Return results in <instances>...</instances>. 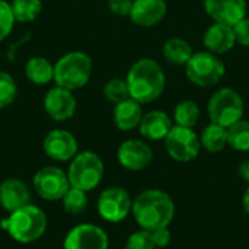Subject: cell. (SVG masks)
<instances>
[{
  "instance_id": "obj_13",
  "label": "cell",
  "mask_w": 249,
  "mask_h": 249,
  "mask_svg": "<svg viewBox=\"0 0 249 249\" xmlns=\"http://www.w3.org/2000/svg\"><path fill=\"white\" fill-rule=\"evenodd\" d=\"M42 149L48 158L57 162H69L79 153L76 137L64 128L51 130L44 137Z\"/></svg>"
},
{
  "instance_id": "obj_21",
  "label": "cell",
  "mask_w": 249,
  "mask_h": 249,
  "mask_svg": "<svg viewBox=\"0 0 249 249\" xmlns=\"http://www.w3.org/2000/svg\"><path fill=\"white\" fill-rule=\"evenodd\" d=\"M25 76L32 85L45 86L54 82V63L47 57L34 55L25 63Z\"/></svg>"
},
{
  "instance_id": "obj_26",
  "label": "cell",
  "mask_w": 249,
  "mask_h": 249,
  "mask_svg": "<svg viewBox=\"0 0 249 249\" xmlns=\"http://www.w3.org/2000/svg\"><path fill=\"white\" fill-rule=\"evenodd\" d=\"M228 144L238 152L249 150V121L239 120L228 128Z\"/></svg>"
},
{
  "instance_id": "obj_16",
  "label": "cell",
  "mask_w": 249,
  "mask_h": 249,
  "mask_svg": "<svg viewBox=\"0 0 249 249\" xmlns=\"http://www.w3.org/2000/svg\"><path fill=\"white\" fill-rule=\"evenodd\" d=\"M168 13L165 0H134L130 12V19L137 26L150 28L160 23Z\"/></svg>"
},
{
  "instance_id": "obj_27",
  "label": "cell",
  "mask_w": 249,
  "mask_h": 249,
  "mask_svg": "<svg viewBox=\"0 0 249 249\" xmlns=\"http://www.w3.org/2000/svg\"><path fill=\"white\" fill-rule=\"evenodd\" d=\"M63 201V209L69 214H82L86 207H88V196L86 191L70 187L64 197L61 198Z\"/></svg>"
},
{
  "instance_id": "obj_33",
  "label": "cell",
  "mask_w": 249,
  "mask_h": 249,
  "mask_svg": "<svg viewBox=\"0 0 249 249\" xmlns=\"http://www.w3.org/2000/svg\"><path fill=\"white\" fill-rule=\"evenodd\" d=\"M233 34L236 38V42L242 47H249V19L244 18L233 26Z\"/></svg>"
},
{
  "instance_id": "obj_36",
  "label": "cell",
  "mask_w": 249,
  "mask_h": 249,
  "mask_svg": "<svg viewBox=\"0 0 249 249\" xmlns=\"http://www.w3.org/2000/svg\"><path fill=\"white\" fill-rule=\"evenodd\" d=\"M244 209L249 214V188L245 191V196H244Z\"/></svg>"
},
{
  "instance_id": "obj_4",
  "label": "cell",
  "mask_w": 249,
  "mask_h": 249,
  "mask_svg": "<svg viewBox=\"0 0 249 249\" xmlns=\"http://www.w3.org/2000/svg\"><path fill=\"white\" fill-rule=\"evenodd\" d=\"M92 58L83 51H70L54 63V83L69 90H77L92 77Z\"/></svg>"
},
{
  "instance_id": "obj_6",
  "label": "cell",
  "mask_w": 249,
  "mask_h": 249,
  "mask_svg": "<svg viewBox=\"0 0 249 249\" xmlns=\"http://www.w3.org/2000/svg\"><path fill=\"white\" fill-rule=\"evenodd\" d=\"M226 73V66L216 54L210 51L194 53L185 64V74L188 80L200 88L217 85Z\"/></svg>"
},
{
  "instance_id": "obj_34",
  "label": "cell",
  "mask_w": 249,
  "mask_h": 249,
  "mask_svg": "<svg viewBox=\"0 0 249 249\" xmlns=\"http://www.w3.org/2000/svg\"><path fill=\"white\" fill-rule=\"evenodd\" d=\"M152 238L158 248H165L171 242V232L168 231V228H160L152 232Z\"/></svg>"
},
{
  "instance_id": "obj_2",
  "label": "cell",
  "mask_w": 249,
  "mask_h": 249,
  "mask_svg": "<svg viewBox=\"0 0 249 249\" xmlns=\"http://www.w3.org/2000/svg\"><path fill=\"white\" fill-rule=\"evenodd\" d=\"M133 216L139 226L153 232L160 228H168L175 214L172 198L160 190H146L133 201Z\"/></svg>"
},
{
  "instance_id": "obj_19",
  "label": "cell",
  "mask_w": 249,
  "mask_h": 249,
  "mask_svg": "<svg viewBox=\"0 0 249 249\" xmlns=\"http://www.w3.org/2000/svg\"><path fill=\"white\" fill-rule=\"evenodd\" d=\"M172 121L163 111H150L143 115L139 130L140 134L149 140H165L172 128Z\"/></svg>"
},
{
  "instance_id": "obj_15",
  "label": "cell",
  "mask_w": 249,
  "mask_h": 249,
  "mask_svg": "<svg viewBox=\"0 0 249 249\" xmlns=\"http://www.w3.org/2000/svg\"><path fill=\"white\" fill-rule=\"evenodd\" d=\"M204 9L214 22L233 26L247 16V0H204Z\"/></svg>"
},
{
  "instance_id": "obj_17",
  "label": "cell",
  "mask_w": 249,
  "mask_h": 249,
  "mask_svg": "<svg viewBox=\"0 0 249 249\" xmlns=\"http://www.w3.org/2000/svg\"><path fill=\"white\" fill-rule=\"evenodd\" d=\"M0 204L1 207L13 213L28 204H31V193L25 182L16 178H9L0 184Z\"/></svg>"
},
{
  "instance_id": "obj_18",
  "label": "cell",
  "mask_w": 249,
  "mask_h": 249,
  "mask_svg": "<svg viewBox=\"0 0 249 249\" xmlns=\"http://www.w3.org/2000/svg\"><path fill=\"white\" fill-rule=\"evenodd\" d=\"M203 44L207 48V51L216 55L231 51L236 44L233 28L225 23H213L212 26L207 28L203 36Z\"/></svg>"
},
{
  "instance_id": "obj_20",
  "label": "cell",
  "mask_w": 249,
  "mask_h": 249,
  "mask_svg": "<svg viewBox=\"0 0 249 249\" xmlns=\"http://www.w3.org/2000/svg\"><path fill=\"white\" fill-rule=\"evenodd\" d=\"M112 115L118 130L131 131L140 125V121L143 118L142 104L134 101L133 98H128L120 104H115Z\"/></svg>"
},
{
  "instance_id": "obj_1",
  "label": "cell",
  "mask_w": 249,
  "mask_h": 249,
  "mask_svg": "<svg viewBox=\"0 0 249 249\" xmlns=\"http://www.w3.org/2000/svg\"><path fill=\"white\" fill-rule=\"evenodd\" d=\"M130 98L140 104H150L160 98L165 90L166 77L158 61L153 58L137 60L127 73Z\"/></svg>"
},
{
  "instance_id": "obj_32",
  "label": "cell",
  "mask_w": 249,
  "mask_h": 249,
  "mask_svg": "<svg viewBox=\"0 0 249 249\" xmlns=\"http://www.w3.org/2000/svg\"><path fill=\"white\" fill-rule=\"evenodd\" d=\"M134 0H108V9L115 16H130Z\"/></svg>"
},
{
  "instance_id": "obj_12",
  "label": "cell",
  "mask_w": 249,
  "mask_h": 249,
  "mask_svg": "<svg viewBox=\"0 0 249 249\" xmlns=\"http://www.w3.org/2000/svg\"><path fill=\"white\" fill-rule=\"evenodd\" d=\"M109 241L104 229L92 223L73 228L64 239V249H108Z\"/></svg>"
},
{
  "instance_id": "obj_28",
  "label": "cell",
  "mask_w": 249,
  "mask_h": 249,
  "mask_svg": "<svg viewBox=\"0 0 249 249\" xmlns=\"http://www.w3.org/2000/svg\"><path fill=\"white\" fill-rule=\"evenodd\" d=\"M102 93H104L105 99L112 102V104H120V102H123V101L130 98V89H128L127 80L121 79V77L109 79L104 85Z\"/></svg>"
},
{
  "instance_id": "obj_8",
  "label": "cell",
  "mask_w": 249,
  "mask_h": 249,
  "mask_svg": "<svg viewBox=\"0 0 249 249\" xmlns=\"http://www.w3.org/2000/svg\"><path fill=\"white\" fill-rule=\"evenodd\" d=\"M165 146L166 152L174 160L185 163L194 160L198 156L201 142L193 128L175 125L165 137Z\"/></svg>"
},
{
  "instance_id": "obj_30",
  "label": "cell",
  "mask_w": 249,
  "mask_h": 249,
  "mask_svg": "<svg viewBox=\"0 0 249 249\" xmlns=\"http://www.w3.org/2000/svg\"><path fill=\"white\" fill-rule=\"evenodd\" d=\"M15 23L16 19L10 3L7 0H0V42L12 34Z\"/></svg>"
},
{
  "instance_id": "obj_5",
  "label": "cell",
  "mask_w": 249,
  "mask_h": 249,
  "mask_svg": "<svg viewBox=\"0 0 249 249\" xmlns=\"http://www.w3.org/2000/svg\"><path fill=\"white\" fill-rule=\"evenodd\" d=\"M67 177L70 187L83 190L86 193L92 191L102 181L104 162L96 153L90 150L80 152L70 160Z\"/></svg>"
},
{
  "instance_id": "obj_22",
  "label": "cell",
  "mask_w": 249,
  "mask_h": 249,
  "mask_svg": "<svg viewBox=\"0 0 249 249\" xmlns=\"http://www.w3.org/2000/svg\"><path fill=\"white\" fill-rule=\"evenodd\" d=\"M162 53H163V57L171 64H175V66H185L194 54L191 45L185 39L178 38V36L168 39L163 44Z\"/></svg>"
},
{
  "instance_id": "obj_9",
  "label": "cell",
  "mask_w": 249,
  "mask_h": 249,
  "mask_svg": "<svg viewBox=\"0 0 249 249\" xmlns=\"http://www.w3.org/2000/svg\"><path fill=\"white\" fill-rule=\"evenodd\" d=\"M36 194L47 201H57L64 197L70 188L67 174L57 166H44L34 177Z\"/></svg>"
},
{
  "instance_id": "obj_7",
  "label": "cell",
  "mask_w": 249,
  "mask_h": 249,
  "mask_svg": "<svg viewBox=\"0 0 249 249\" xmlns=\"http://www.w3.org/2000/svg\"><path fill=\"white\" fill-rule=\"evenodd\" d=\"M209 117L212 123L229 128L244 117V99L232 88H222L214 92L209 101Z\"/></svg>"
},
{
  "instance_id": "obj_25",
  "label": "cell",
  "mask_w": 249,
  "mask_h": 249,
  "mask_svg": "<svg viewBox=\"0 0 249 249\" xmlns=\"http://www.w3.org/2000/svg\"><path fill=\"white\" fill-rule=\"evenodd\" d=\"M200 107L194 102V101H182L179 102L177 107H175V111H174V118H175V123L177 125H181V127H188V128H193L198 120H200Z\"/></svg>"
},
{
  "instance_id": "obj_31",
  "label": "cell",
  "mask_w": 249,
  "mask_h": 249,
  "mask_svg": "<svg viewBox=\"0 0 249 249\" xmlns=\"http://www.w3.org/2000/svg\"><path fill=\"white\" fill-rule=\"evenodd\" d=\"M155 241L152 238V232L149 231H139L134 232L133 235H130V238L127 239L125 249H155Z\"/></svg>"
},
{
  "instance_id": "obj_29",
  "label": "cell",
  "mask_w": 249,
  "mask_h": 249,
  "mask_svg": "<svg viewBox=\"0 0 249 249\" xmlns=\"http://www.w3.org/2000/svg\"><path fill=\"white\" fill-rule=\"evenodd\" d=\"M18 96V83L15 77L0 70V111L10 107Z\"/></svg>"
},
{
  "instance_id": "obj_11",
  "label": "cell",
  "mask_w": 249,
  "mask_h": 249,
  "mask_svg": "<svg viewBox=\"0 0 249 249\" xmlns=\"http://www.w3.org/2000/svg\"><path fill=\"white\" fill-rule=\"evenodd\" d=\"M77 101L73 95V90H69L61 86H54L47 90L44 96V109L47 115L57 123L67 121L76 114Z\"/></svg>"
},
{
  "instance_id": "obj_35",
  "label": "cell",
  "mask_w": 249,
  "mask_h": 249,
  "mask_svg": "<svg viewBox=\"0 0 249 249\" xmlns=\"http://www.w3.org/2000/svg\"><path fill=\"white\" fill-rule=\"evenodd\" d=\"M239 175L249 184V159L244 160L239 166Z\"/></svg>"
},
{
  "instance_id": "obj_14",
  "label": "cell",
  "mask_w": 249,
  "mask_h": 249,
  "mask_svg": "<svg viewBox=\"0 0 249 249\" xmlns=\"http://www.w3.org/2000/svg\"><path fill=\"white\" fill-rule=\"evenodd\" d=\"M117 158L123 168L136 172L150 165L153 159V152L147 143L139 139H130L118 147Z\"/></svg>"
},
{
  "instance_id": "obj_23",
  "label": "cell",
  "mask_w": 249,
  "mask_h": 249,
  "mask_svg": "<svg viewBox=\"0 0 249 249\" xmlns=\"http://www.w3.org/2000/svg\"><path fill=\"white\" fill-rule=\"evenodd\" d=\"M200 142L201 146L210 153L222 152L228 144V128L216 123H212L203 130L200 136Z\"/></svg>"
},
{
  "instance_id": "obj_10",
  "label": "cell",
  "mask_w": 249,
  "mask_h": 249,
  "mask_svg": "<svg viewBox=\"0 0 249 249\" xmlns=\"http://www.w3.org/2000/svg\"><path fill=\"white\" fill-rule=\"evenodd\" d=\"M131 209L133 203L128 193L120 187L107 188L98 198V213L109 223L123 222L130 214Z\"/></svg>"
},
{
  "instance_id": "obj_24",
  "label": "cell",
  "mask_w": 249,
  "mask_h": 249,
  "mask_svg": "<svg viewBox=\"0 0 249 249\" xmlns=\"http://www.w3.org/2000/svg\"><path fill=\"white\" fill-rule=\"evenodd\" d=\"M16 22H34L42 12V0H12L10 1Z\"/></svg>"
},
{
  "instance_id": "obj_3",
  "label": "cell",
  "mask_w": 249,
  "mask_h": 249,
  "mask_svg": "<svg viewBox=\"0 0 249 249\" xmlns=\"http://www.w3.org/2000/svg\"><path fill=\"white\" fill-rule=\"evenodd\" d=\"M47 223L45 213L39 207L28 204L10 213V216L3 222V228L16 242L32 244L45 233Z\"/></svg>"
}]
</instances>
